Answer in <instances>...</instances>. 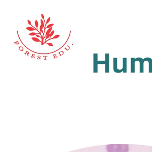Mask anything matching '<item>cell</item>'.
Segmentation results:
<instances>
[{"label":"cell","mask_w":152,"mask_h":152,"mask_svg":"<svg viewBox=\"0 0 152 152\" xmlns=\"http://www.w3.org/2000/svg\"><path fill=\"white\" fill-rule=\"evenodd\" d=\"M129 146L127 144H117L116 152H129Z\"/></svg>","instance_id":"cell-1"},{"label":"cell","mask_w":152,"mask_h":152,"mask_svg":"<svg viewBox=\"0 0 152 152\" xmlns=\"http://www.w3.org/2000/svg\"><path fill=\"white\" fill-rule=\"evenodd\" d=\"M106 149L107 152H116L117 144L107 145L106 146Z\"/></svg>","instance_id":"cell-2"},{"label":"cell","mask_w":152,"mask_h":152,"mask_svg":"<svg viewBox=\"0 0 152 152\" xmlns=\"http://www.w3.org/2000/svg\"><path fill=\"white\" fill-rule=\"evenodd\" d=\"M113 70L115 73H121L123 72V69H118V58H113Z\"/></svg>","instance_id":"cell-3"},{"label":"cell","mask_w":152,"mask_h":152,"mask_svg":"<svg viewBox=\"0 0 152 152\" xmlns=\"http://www.w3.org/2000/svg\"><path fill=\"white\" fill-rule=\"evenodd\" d=\"M106 73H109V54L106 53Z\"/></svg>","instance_id":"cell-4"},{"label":"cell","mask_w":152,"mask_h":152,"mask_svg":"<svg viewBox=\"0 0 152 152\" xmlns=\"http://www.w3.org/2000/svg\"><path fill=\"white\" fill-rule=\"evenodd\" d=\"M138 61L140 62V73H143V63H144V61L143 59L141 58H137L135 59V61Z\"/></svg>","instance_id":"cell-5"},{"label":"cell","mask_w":152,"mask_h":152,"mask_svg":"<svg viewBox=\"0 0 152 152\" xmlns=\"http://www.w3.org/2000/svg\"><path fill=\"white\" fill-rule=\"evenodd\" d=\"M144 62L148 61L149 62V73H152V59L150 58H146L143 59Z\"/></svg>","instance_id":"cell-6"},{"label":"cell","mask_w":152,"mask_h":152,"mask_svg":"<svg viewBox=\"0 0 152 152\" xmlns=\"http://www.w3.org/2000/svg\"><path fill=\"white\" fill-rule=\"evenodd\" d=\"M126 60L127 58H123V72L124 73H126Z\"/></svg>","instance_id":"cell-7"},{"label":"cell","mask_w":152,"mask_h":152,"mask_svg":"<svg viewBox=\"0 0 152 152\" xmlns=\"http://www.w3.org/2000/svg\"><path fill=\"white\" fill-rule=\"evenodd\" d=\"M135 58H132L131 60V73H135Z\"/></svg>","instance_id":"cell-8"},{"label":"cell","mask_w":152,"mask_h":152,"mask_svg":"<svg viewBox=\"0 0 152 152\" xmlns=\"http://www.w3.org/2000/svg\"><path fill=\"white\" fill-rule=\"evenodd\" d=\"M26 29H27L28 30L30 31H34V30H37V31H39V30H38L37 29L34 28H32L31 27L26 28Z\"/></svg>","instance_id":"cell-9"},{"label":"cell","mask_w":152,"mask_h":152,"mask_svg":"<svg viewBox=\"0 0 152 152\" xmlns=\"http://www.w3.org/2000/svg\"><path fill=\"white\" fill-rule=\"evenodd\" d=\"M52 29V28H50L48 30V31H47L46 33V36L48 35V34H50L51 33V30Z\"/></svg>","instance_id":"cell-10"},{"label":"cell","mask_w":152,"mask_h":152,"mask_svg":"<svg viewBox=\"0 0 152 152\" xmlns=\"http://www.w3.org/2000/svg\"><path fill=\"white\" fill-rule=\"evenodd\" d=\"M32 39L36 42H40V41L39 39H37V38H32Z\"/></svg>","instance_id":"cell-11"},{"label":"cell","mask_w":152,"mask_h":152,"mask_svg":"<svg viewBox=\"0 0 152 152\" xmlns=\"http://www.w3.org/2000/svg\"><path fill=\"white\" fill-rule=\"evenodd\" d=\"M54 25V24L52 23L50 24V25H48V26L46 28H52V27L53 25Z\"/></svg>","instance_id":"cell-12"},{"label":"cell","mask_w":152,"mask_h":152,"mask_svg":"<svg viewBox=\"0 0 152 152\" xmlns=\"http://www.w3.org/2000/svg\"><path fill=\"white\" fill-rule=\"evenodd\" d=\"M59 37V35H56L54 36V37L53 38H52V39H58V37Z\"/></svg>","instance_id":"cell-13"},{"label":"cell","mask_w":152,"mask_h":152,"mask_svg":"<svg viewBox=\"0 0 152 152\" xmlns=\"http://www.w3.org/2000/svg\"><path fill=\"white\" fill-rule=\"evenodd\" d=\"M44 27V26H42V25H41L40 27V30L41 33L43 32V31H42V29H43Z\"/></svg>","instance_id":"cell-14"},{"label":"cell","mask_w":152,"mask_h":152,"mask_svg":"<svg viewBox=\"0 0 152 152\" xmlns=\"http://www.w3.org/2000/svg\"><path fill=\"white\" fill-rule=\"evenodd\" d=\"M35 26L36 27V28H38V25H39V23H38V21L37 20H35Z\"/></svg>","instance_id":"cell-15"},{"label":"cell","mask_w":152,"mask_h":152,"mask_svg":"<svg viewBox=\"0 0 152 152\" xmlns=\"http://www.w3.org/2000/svg\"><path fill=\"white\" fill-rule=\"evenodd\" d=\"M37 33H30V34H29V35L30 36H34L35 35L37 34Z\"/></svg>","instance_id":"cell-16"},{"label":"cell","mask_w":152,"mask_h":152,"mask_svg":"<svg viewBox=\"0 0 152 152\" xmlns=\"http://www.w3.org/2000/svg\"><path fill=\"white\" fill-rule=\"evenodd\" d=\"M41 25H42V26L45 27V25H44V21H42V19H41Z\"/></svg>","instance_id":"cell-17"},{"label":"cell","mask_w":152,"mask_h":152,"mask_svg":"<svg viewBox=\"0 0 152 152\" xmlns=\"http://www.w3.org/2000/svg\"><path fill=\"white\" fill-rule=\"evenodd\" d=\"M50 18H48V19L47 20L46 24H47L49 22H50Z\"/></svg>","instance_id":"cell-18"},{"label":"cell","mask_w":152,"mask_h":152,"mask_svg":"<svg viewBox=\"0 0 152 152\" xmlns=\"http://www.w3.org/2000/svg\"><path fill=\"white\" fill-rule=\"evenodd\" d=\"M28 23L30 25H31V26H32V28H34V27H33V26H32V25H31V23L30 21H29V20H28Z\"/></svg>","instance_id":"cell-19"},{"label":"cell","mask_w":152,"mask_h":152,"mask_svg":"<svg viewBox=\"0 0 152 152\" xmlns=\"http://www.w3.org/2000/svg\"><path fill=\"white\" fill-rule=\"evenodd\" d=\"M46 44H47L48 45L50 46H53V45L51 43H46Z\"/></svg>","instance_id":"cell-20"},{"label":"cell","mask_w":152,"mask_h":152,"mask_svg":"<svg viewBox=\"0 0 152 152\" xmlns=\"http://www.w3.org/2000/svg\"><path fill=\"white\" fill-rule=\"evenodd\" d=\"M54 33V31H52L51 33H50V37H51V36H52L53 35Z\"/></svg>","instance_id":"cell-21"},{"label":"cell","mask_w":152,"mask_h":152,"mask_svg":"<svg viewBox=\"0 0 152 152\" xmlns=\"http://www.w3.org/2000/svg\"><path fill=\"white\" fill-rule=\"evenodd\" d=\"M19 50L21 51H23V48L22 47H20L19 48Z\"/></svg>","instance_id":"cell-22"},{"label":"cell","mask_w":152,"mask_h":152,"mask_svg":"<svg viewBox=\"0 0 152 152\" xmlns=\"http://www.w3.org/2000/svg\"><path fill=\"white\" fill-rule=\"evenodd\" d=\"M42 18V19H44L45 20V18H44V15L43 14H41Z\"/></svg>","instance_id":"cell-23"},{"label":"cell","mask_w":152,"mask_h":152,"mask_svg":"<svg viewBox=\"0 0 152 152\" xmlns=\"http://www.w3.org/2000/svg\"><path fill=\"white\" fill-rule=\"evenodd\" d=\"M36 36H37V37H39V38H40V37L39 36L37 35H36Z\"/></svg>","instance_id":"cell-24"}]
</instances>
